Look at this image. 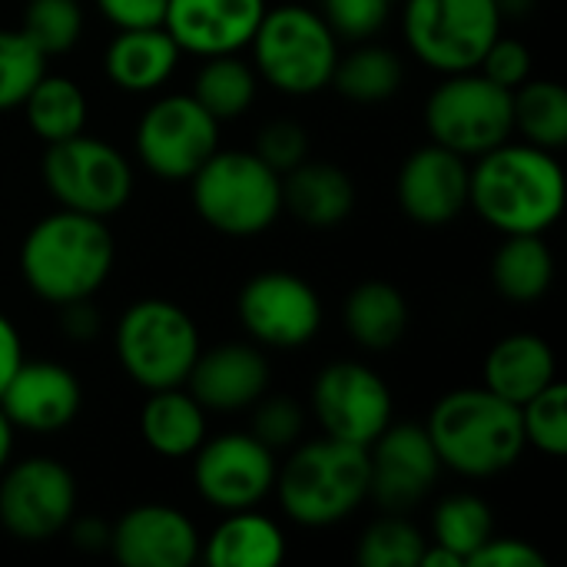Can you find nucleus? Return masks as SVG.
<instances>
[{"label": "nucleus", "instance_id": "nucleus-35", "mask_svg": "<svg viewBox=\"0 0 567 567\" xmlns=\"http://www.w3.org/2000/svg\"><path fill=\"white\" fill-rule=\"evenodd\" d=\"M425 545V535L412 522L399 518V512H392L362 532L355 561L362 567H419Z\"/></svg>", "mask_w": 567, "mask_h": 567}, {"label": "nucleus", "instance_id": "nucleus-14", "mask_svg": "<svg viewBox=\"0 0 567 567\" xmlns=\"http://www.w3.org/2000/svg\"><path fill=\"white\" fill-rule=\"evenodd\" d=\"M312 412L329 439L369 449L392 425V392L385 379L362 362H332L316 375Z\"/></svg>", "mask_w": 567, "mask_h": 567}, {"label": "nucleus", "instance_id": "nucleus-37", "mask_svg": "<svg viewBox=\"0 0 567 567\" xmlns=\"http://www.w3.org/2000/svg\"><path fill=\"white\" fill-rule=\"evenodd\" d=\"M47 73V56L27 40L23 30H0V113L27 100Z\"/></svg>", "mask_w": 567, "mask_h": 567}, {"label": "nucleus", "instance_id": "nucleus-43", "mask_svg": "<svg viewBox=\"0 0 567 567\" xmlns=\"http://www.w3.org/2000/svg\"><path fill=\"white\" fill-rule=\"evenodd\" d=\"M100 17L116 30L159 27L166 17V0H93Z\"/></svg>", "mask_w": 567, "mask_h": 567}, {"label": "nucleus", "instance_id": "nucleus-17", "mask_svg": "<svg viewBox=\"0 0 567 567\" xmlns=\"http://www.w3.org/2000/svg\"><path fill=\"white\" fill-rule=\"evenodd\" d=\"M203 538L193 518L173 505L146 502L110 525V555L123 567H189Z\"/></svg>", "mask_w": 567, "mask_h": 567}, {"label": "nucleus", "instance_id": "nucleus-5", "mask_svg": "<svg viewBox=\"0 0 567 567\" xmlns=\"http://www.w3.org/2000/svg\"><path fill=\"white\" fill-rule=\"evenodd\" d=\"M249 50L259 80L286 96L326 90L339 63V37L326 17L306 3L266 7Z\"/></svg>", "mask_w": 567, "mask_h": 567}, {"label": "nucleus", "instance_id": "nucleus-15", "mask_svg": "<svg viewBox=\"0 0 567 567\" xmlns=\"http://www.w3.org/2000/svg\"><path fill=\"white\" fill-rule=\"evenodd\" d=\"M243 329L269 349L309 346L322 329L319 292L296 272L269 269L252 276L236 302Z\"/></svg>", "mask_w": 567, "mask_h": 567}, {"label": "nucleus", "instance_id": "nucleus-4", "mask_svg": "<svg viewBox=\"0 0 567 567\" xmlns=\"http://www.w3.org/2000/svg\"><path fill=\"white\" fill-rule=\"evenodd\" d=\"M276 495L296 525L332 528L369 498V455L329 435L306 442L276 472Z\"/></svg>", "mask_w": 567, "mask_h": 567}, {"label": "nucleus", "instance_id": "nucleus-39", "mask_svg": "<svg viewBox=\"0 0 567 567\" xmlns=\"http://www.w3.org/2000/svg\"><path fill=\"white\" fill-rule=\"evenodd\" d=\"M392 13V0H322V17L336 37L372 40Z\"/></svg>", "mask_w": 567, "mask_h": 567}, {"label": "nucleus", "instance_id": "nucleus-47", "mask_svg": "<svg viewBox=\"0 0 567 567\" xmlns=\"http://www.w3.org/2000/svg\"><path fill=\"white\" fill-rule=\"evenodd\" d=\"M465 561L458 558V555H452L449 548H442V545H435V542H429L425 545V551H422V558H419V567H462Z\"/></svg>", "mask_w": 567, "mask_h": 567}, {"label": "nucleus", "instance_id": "nucleus-46", "mask_svg": "<svg viewBox=\"0 0 567 567\" xmlns=\"http://www.w3.org/2000/svg\"><path fill=\"white\" fill-rule=\"evenodd\" d=\"M66 532H70V538H73V545L80 551H106L110 548V525L100 522V518H76L73 515Z\"/></svg>", "mask_w": 567, "mask_h": 567}, {"label": "nucleus", "instance_id": "nucleus-25", "mask_svg": "<svg viewBox=\"0 0 567 567\" xmlns=\"http://www.w3.org/2000/svg\"><path fill=\"white\" fill-rule=\"evenodd\" d=\"M199 558L213 567H276L286 561V535L256 508L226 512L213 535L203 538Z\"/></svg>", "mask_w": 567, "mask_h": 567}, {"label": "nucleus", "instance_id": "nucleus-49", "mask_svg": "<svg viewBox=\"0 0 567 567\" xmlns=\"http://www.w3.org/2000/svg\"><path fill=\"white\" fill-rule=\"evenodd\" d=\"M495 7H498V13H502V20H522V17H528V10L535 7V0H495Z\"/></svg>", "mask_w": 567, "mask_h": 567}, {"label": "nucleus", "instance_id": "nucleus-2", "mask_svg": "<svg viewBox=\"0 0 567 567\" xmlns=\"http://www.w3.org/2000/svg\"><path fill=\"white\" fill-rule=\"evenodd\" d=\"M116 262V239L100 216L56 209L43 216L20 246V276L27 289L50 302L66 306L93 299Z\"/></svg>", "mask_w": 567, "mask_h": 567}, {"label": "nucleus", "instance_id": "nucleus-12", "mask_svg": "<svg viewBox=\"0 0 567 567\" xmlns=\"http://www.w3.org/2000/svg\"><path fill=\"white\" fill-rule=\"evenodd\" d=\"M76 515V482L56 458L33 455L0 472V528L17 542H50Z\"/></svg>", "mask_w": 567, "mask_h": 567}, {"label": "nucleus", "instance_id": "nucleus-11", "mask_svg": "<svg viewBox=\"0 0 567 567\" xmlns=\"http://www.w3.org/2000/svg\"><path fill=\"white\" fill-rule=\"evenodd\" d=\"M219 126L193 93L159 96L136 123V156L156 179L183 183L219 150Z\"/></svg>", "mask_w": 567, "mask_h": 567}, {"label": "nucleus", "instance_id": "nucleus-48", "mask_svg": "<svg viewBox=\"0 0 567 567\" xmlns=\"http://www.w3.org/2000/svg\"><path fill=\"white\" fill-rule=\"evenodd\" d=\"M13 435H17V429L10 425V419L3 415V409H0V472L10 465V455H13Z\"/></svg>", "mask_w": 567, "mask_h": 567}, {"label": "nucleus", "instance_id": "nucleus-28", "mask_svg": "<svg viewBox=\"0 0 567 567\" xmlns=\"http://www.w3.org/2000/svg\"><path fill=\"white\" fill-rule=\"evenodd\" d=\"M492 282L508 302L528 306L548 296L555 282V256L542 233L505 236L492 259Z\"/></svg>", "mask_w": 567, "mask_h": 567}, {"label": "nucleus", "instance_id": "nucleus-50", "mask_svg": "<svg viewBox=\"0 0 567 567\" xmlns=\"http://www.w3.org/2000/svg\"><path fill=\"white\" fill-rule=\"evenodd\" d=\"M392 3H395V0H392Z\"/></svg>", "mask_w": 567, "mask_h": 567}, {"label": "nucleus", "instance_id": "nucleus-9", "mask_svg": "<svg viewBox=\"0 0 567 567\" xmlns=\"http://www.w3.org/2000/svg\"><path fill=\"white\" fill-rule=\"evenodd\" d=\"M502 23L495 0H405L402 10L409 50L442 76L478 70Z\"/></svg>", "mask_w": 567, "mask_h": 567}, {"label": "nucleus", "instance_id": "nucleus-13", "mask_svg": "<svg viewBox=\"0 0 567 567\" xmlns=\"http://www.w3.org/2000/svg\"><path fill=\"white\" fill-rule=\"evenodd\" d=\"M276 452L252 432L216 435L193 452V485L216 512H246L276 488Z\"/></svg>", "mask_w": 567, "mask_h": 567}, {"label": "nucleus", "instance_id": "nucleus-40", "mask_svg": "<svg viewBox=\"0 0 567 567\" xmlns=\"http://www.w3.org/2000/svg\"><path fill=\"white\" fill-rule=\"evenodd\" d=\"M269 169H276L279 176H286L289 169H296L302 159H309V133L292 123V120H276L266 123L256 136V150H252Z\"/></svg>", "mask_w": 567, "mask_h": 567}, {"label": "nucleus", "instance_id": "nucleus-26", "mask_svg": "<svg viewBox=\"0 0 567 567\" xmlns=\"http://www.w3.org/2000/svg\"><path fill=\"white\" fill-rule=\"evenodd\" d=\"M140 435L159 458H193L206 442V409L186 385L156 389L140 412Z\"/></svg>", "mask_w": 567, "mask_h": 567}, {"label": "nucleus", "instance_id": "nucleus-44", "mask_svg": "<svg viewBox=\"0 0 567 567\" xmlns=\"http://www.w3.org/2000/svg\"><path fill=\"white\" fill-rule=\"evenodd\" d=\"M60 329L73 342H86L100 332V312L90 306V299L66 302V306H60Z\"/></svg>", "mask_w": 567, "mask_h": 567}, {"label": "nucleus", "instance_id": "nucleus-22", "mask_svg": "<svg viewBox=\"0 0 567 567\" xmlns=\"http://www.w3.org/2000/svg\"><path fill=\"white\" fill-rule=\"evenodd\" d=\"M179 60L183 50L159 23V27L116 30V37L106 43L103 70L106 80L123 93H153L176 73Z\"/></svg>", "mask_w": 567, "mask_h": 567}, {"label": "nucleus", "instance_id": "nucleus-27", "mask_svg": "<svg viewBox=\"0 0 567 567\" xmlns=\"http://www.w3.org/2000/svg\"><path fill=\"white\" fill-rule=\"evenodd\" d=\"M342 326L349 339L359 342L362 349L372 352L392 349L409 329V302L392 282L382 279L362 282L346 296Z\"/></svg>", "mask_w": 567, "mask_h": 567}, {"label": "nucleus", "instance_id": "nucleus-6", "mask_svg": "<svg viewBox=\"0 0 567 567\" xmlns=\"http://www.w3.org/2000/svg\"><path fill=\"white\" fill-rule=\"evenodd\" d=\"M189 186L203 223L233 239L266 233L282 213V176L249 150H216Z\"/></svg>", "mask_w": 567, "mask_h": 567}, {"label": "nucleus", "instance_id": "nucleus-36", "mask_svg": "<svg viewBox=\"0 0 567 567\" xmlns=\"http://www.w3.org/2000/svg\"><path fill=\"white\" fill-rule=\"evenodd\" d=\"M522 412V429H525V445L561 458L567 452V389L555 379L548 389L532 395Z\"/></svg>", "mask_w": 567, "mask_h": 567}, {"label": "nucleus", "instance_id": "nucleus-24", "mask_svg": "<svg viewBox=\"0 0 567 567\" xmlns=\"http://www.w3.org/2000/svg\"><path fill=\"white\" fill-rule=\"evenodd\" d=\"M558 379L555 349L532 332L505 336L485 355V389L512 405H525L532 395Z\"/></svg>", "mask_w": 567, "mask_h": 567}, {"label": "nucleus", "instance_id": "nucleus-21", "mask_svg": "<svg viewBox=\"0 0 567 567\" xmlns=\"http://www.w3.org/2000/svg\"><path fill=\"white\" fill-rule=\"evenodd\" d=\"M186 389L206 412H243L252 409L269 389V362L256 346L226 342L196 355Z\"/></svg>", "mask_w": 567, "mask_h": 567}, {"label": "nucleus", "instance_id": "nucleus-42", "mask_svg": "<svg viewBox=\"0 0 567 567\" xmlns=\"http://www.w3.org/2000/svg\"><path fill=\"white\" fill-rule=\"evenodd\" d=\"M465 565L472 567H545V555L522 538H488Z\"/></svg>", "mask_w": 567, "mask_h": 567}, {"label": "nucleus", "instance_id": "nucleus-33", "mask_svg": "<svg viewBox=\"0 0 567 567\" xmlns=\"http://www.w3.org/2000/svg\"><path fill=\"white\" fill-rule=\"evenodd\" d=\"M492 535H495V518L488 502H482L478 495L468 492L449 495L439 502L432 515V542L449 548L462 561H468Z\"/></svg>", "mask_w": 567, "mask_h": 567}, {"label": "nucleus", "instance_id": "nucleus-20", "mask_svg": "<svg viewBox=\"0 0 567 567\" xmlns=\"http://www.w3.org/2000/svg\"><path fill=\"white\" fill-rule=\"evenodd\" d=\"M83 405L80 379L60 362H20L7 389L0 392V409L17 432L53 435L63 432Z\"/></svg>", "mask_w": 567, "mask_h": 567}, {"label": "nucleus", "instance_id": "nucleus-41", "mask_svg": "<svg viewBox=\"0 0 567 567\" xmlns=\"http://www.w3.org/2000/svg\"><path fill=\"white\" fill-rule=\"evenodd\" d=\"M478 70H482L492 83H498V86H505V90H518V86L532 76V53H528V47H525L522 40L502 37V33H498L495 43L485 50Z\"/></svg>", "mask_w": 567, "mask_h": 567}, {"label": "nucleus", "instance_id": "nucleus-3", "mask_svg": "<svg viewBox=\"0 0 567 567\" xmlns=\"http://www.w3.org/2000/svg\"><path fill=\"white\" fill-rule=\"evenodd\" d=\"M425 432L442 468L465 478H495L525 455L518 405L482 389H458L435 402Z\"/></svg>", "mask_w": 567, "mask_h": 567}, {"label": "nucleus", "instance_id": "nucleus-29", "mask_svg": "<svg viewBox=\"0 0 567 567\" xmlns=\"http://www.w3.org/2000/svg\"><path fill=\"white\" fill-rule=\"evenodd\" d=\"M20 106L30 133L40 136L43 143H60L83 133L90 113L83 86L70 76H50V73L37 80V86L27 93Z\"/></svg>", "mask_w": 567, "mask_h": 567}, {"label": "nucleus", "instance_id": "nucleus-8", "mask_svg": "<svg viewBox=\"0 0 567 567\" xmlns=\"http://www.w3.org/2000/svg\"><path fill=\"white\" fill-rule=\"evenodd\" d=\"M425 126L432 143L475 159L515 136L512 90L492 83L482 70L445 73L425 100Z\"/></svg>", "mask_w": 567, "mask_h": 567}, {"label": "nucleus", "instance_id": "nucleus-1", "mask_svg": "<svg viewBox=\"0 0 567 567\" xmlns=\"http://www.w3.org/2000/svg\"><path fill=\"white\" fill-rule=\"evenodd\" d=\"M468 206L502 236H545L565 213V169L551 150L508 140L475 156Z\"/></svg>", "mask_w": 567, "mask_h": 567}, {"label": "nucleus", "instance_id": "nucleus-34", "mask_svg": "<svg viewBox=\"0 0 567 567\" xmlns=\"http://www.w3.org/2000/svg\"><path fill=\"white\" fill-rule=\"evenodd\" d=\"M20 30L47 60L63 56L80 43L83 7L80 0H27Z\"/></svg>", "mask_w": 567, "mask_h": 567}, {"label": "nucleus", "instance_id": "nucleus-30", "mask_svg": "<svg viewBox=\"0 0 567 567\" xmlns=\"http://www.w3.org/2000/svg\"><path fill=\"white\" fill-rule=\"evenodd\" d=\"M196 103L216 116L219 123H229L236 116H243L259 93V73L249 60H243L239 53H223V56H206L193 90Z\"/></svg>", "mask_w": 567, "mask_h": 567}, {"label": "nucleus", "instance_id": "nucleus-45", "mask_svg": "<svg viewBox=\"0 0 567 567\" xmlns=\"http://www.w3.org/2000/svg\"><path fill=\"white\" fill-rule=\"evenodd\" d=\"M23 362V339L13 326V319H7L0 312V392L7 389V382L13 379V372Z\"/></svg>", "mask_w": 567, "mask_h": 567}, {"label": "nucleus", "instance_id": "nucleus-18", "mask_svg": "<svg viewBox=\"0 0 567 567\" xmlns=\"http://www.w3.org/2000/svg\"><path fill=\"white\" fill-rule=\"evenodd\" d=\"M468 176L472 166L465 156L429 143L402 163L395 199L412 223L449 226L468 209Z\"/></svg>", "mask_w": 567, "mask_h": 567}, {"label": "nucleus", "instance_id": "nucleus-16", "mask_svg": "<svg viewBox=\"0 0 567 567\" xmlns=\"http://www.w3.org/2000/svg\"><path fill=\"white\" fill-rule=\"evenodd\" d=\"M369 498L385 512L415 508L439 482L442 462L425 425H389L369 449Z\"/></svg>", "mask_w": 567, "mask_h": 567}, {"label": "nucleus", "instance_id": "nucleus-38", "mask_svg": "<svg viewBox=\"0 0 567 567\" xmlns=\"http://www.w3.org/2000/svg\"><path fill=\"white\" fill-rule=\"evenodd\" d=\"M252 435L272 449V452H282V449H292L299 439H302V429H306V412L296 399L289 395H272V399H259L252 405Z\"/></svg>", "mask_w": 567, "mask_h": 567}, {"label": "nucleus", "instance_id": "nucleus-23", "mask_svg": "<svg viewBox=\"0 0 567 567\" xmlns=\"http://www.w3.org/2000/svg\"><path fill=\"white\" fill-rule=\"evenodd\" d=\"M282 209L309 229H332L355 209V183L336 163L302 159L282 176Z\"/></svg>", "mask_w": 567, "mask_h": 567}, {"label": "nucleus", "instance_id": "nucleus-10", "mask_svg": "<svg viewBox=\"0 0 567 567\" xmlns=\"http://www.w3.org/2000/svg\"><path fill=\"white\" fill-rule=\"evenodd\" d=\"M43 183L60 209L110 219L133 196V166L113 143L76 133L47 143Z\"/></svg>", "mask_w": 567, "mask_h": 567}, {"label": "nucleus", "instance_id": "nucleus-32", "mask_svg": "<svg viewBox=\"0 0 567 567\" xmlns=\"http://www.w3.org/2000/svg\"><path fill=\"white\" fill-rule=\"evenodd\" d=\"M515 130L525 143L558 153L567 143V90L558 80H525L512 90Z\"/></svg>", "mask_w": 567, "mask_h": 567}, {"label": "nucleus", "instance_id": "nucleus-7", "mask_svg": "<svg viewBox=\"0 0 567 567\" xmlns=\"http://www.w3.org/2000/svg\"><path fill=\"white\" fill-rule=\"evenodd\" d=\"M116 359L146 392L186 385L203 352L193 316L169 299H140L116 322Z\"/></svg>", "mask_w": 567, "mask_h": 567}, {"label": "nucleus", "instance_id": "nucleus-19", "mask_svg": "<svg viewBox=\"0 0 567 567\" xmlns=\"http://www.w3.org/2000/svg\"><path fill=\"white\" fill-rule=\"evenodd\" d=\"M266 13V0H166L163 27L183 53H243Z\"/></svg>", "mask_w": 567, "mask_h": 567}, {"label": "nucleus", "instance_id": "nucleus-31", "mask_svg": "<svg viewBox=\"0 0 567 567\" xmlns=\"http://www.w3.org/2000/svg\"><path fill=\"white\" fill-rule=\"evenodd\" d=\"M405 80V63L395 50L379 47V43H359L346 56L339 53L332 86L355 103H385L402 90Z\"/></svg>", "mask_w": 567, "mask_h": 567}]
</instances>
